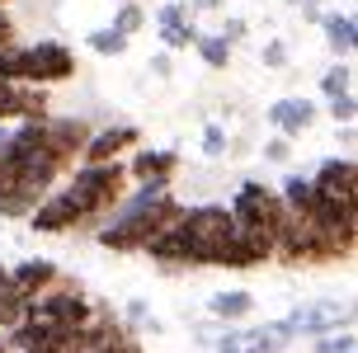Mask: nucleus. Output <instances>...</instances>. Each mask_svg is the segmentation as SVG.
<instances>
[{
  "label": "nucleus",
  "mask_w": 358,
  "mask_h": 353,
  "mask_svg": "<svg viewBox=\"0 0 358 353\" xmlns=\"http://www.w3.org/2000/svg\"><path fill=\"white\" fill-rule=\"evenodd\" d=\"M358 165H354V156H330V160H321L316 165V175H311V184L321 189V194H330V198H340V203H358Z\"/></svg>",
  "instance_id": "obj_6"
},
{
  "label": "nucleus",
  "mask_w": 358,
  "mask_h": 353,
  "mask_svg": "<svg viewBox=\"0 0 358 353\" xmlns=\"http://www.w3.org/2000/svg\"><path fill=\"white\" fill-rule=\"evenodd\" d=\"M321 29H325V43H330V52L335 57H354V15H340V10H330L321 15Z\"/></svg>",
  "instance_id": "obj_13"
},
{
  "label": "nucleus",
  "mask_w": 358,
  "mask_h": 353,
  "mask_svg": "<svg viewBox=\"0 0 358 353\" xmlns=\"http://www.w3.org/2000/svg\"><path fill=\"white\" fill-rule=\"evenodd\" d=\"M179 170V156L175 151H137L132 156V165H127V179L132 184H146V189H170V179H175Z\"/></svg>",
  "instance_id": "obj_9"
},
{
  "label": "nucleus",
  "mask_w": 358,
  "mask_h": 353,
  "mask_svg": "<svg viewBox=\"0 0 358 353\" xmlns=\"http://www.w3.org/2000/svg\"><path fill=\"white\" fill-rule=\"evenodd\" d=\"M321 89H325V99H330V94H349V89H354V66H335V71H325Z\"/></svg>",
  "instance_id": "obj_21"
},
{
  "label": "nucleus",
  "mask_w": 358,
  "mask_h": 353,
  "mask_svg": "<svg viewBox=\"0 0 358 353\" xmlns=\"http://www.w3.org/2000/svg\"><path fill=\"white\" fill-rule=\"evenodd\" d=\"M264 66H273V71L287 66V48L283 43H264Z\"/></svg>",
  "instance_id": "obj_27"
},
{
  "label": "nucleus",
  "mask_w": 358,
  "mask_h": 353,
  "mask_svg": "<svg viewBox=\"0 0 358 353\" xmlns=\"http://www.w3.org/2000/svg\"><path fill=\"white\" fill-rule=\"evenodd\" d=\"M48 85H19V118H48Z\"/></svg>",
  "instance_id": "obj_17"
},
{
  "label": "nucleus",
  "mask_w": 358,
  "mask_h": 353,
  "mask_svg": "<svg viewBox=\"0 0 358 353\" xmlns=\"http://www.w3.org/2000/svg\"><path fill=\"white\" fill-rule=\"evenodd\" d=\"M90 48L99 57H118V52H127V34H118L113 24H108V29H94V34H90Z\"/></svg>",
  "instance_id": "obj_18"
},
{
  "label": "nucleus",
  "mask_w": 358,
  "mask_h": 353,
  "mask_svg": "<svg viewBox=\"0 0 358 353\" xmlns=\"http://www.w3.org/2000/svg\"><path fill=\"white\" fill-rule=\"evenodd\" d=\"M19 316H24V297H19L15 282H10V268H0V330L19 325Z\"/></svg>",
  "instance_id": "obj_15"
},
{
  "label": "nucleus",
  "mask_w": 358,
  "mask_h": 353,
  "mask_svg": "<svg viewBox=\"0 0 358 353\" xmlns=\"http://www.w3.org/2000/svg\"><path fill=\"white\" fill-rule=\"evenodd\" d=\"M57 278H62V268H57L52 259H24V264L10 268V282H15V292H19L24 301L38 297V292H48Z\"/></svg>",
  "instance_id": "obj_11"
},
{
  "label": "nucleus",
  "mask_w": 358,
  "mask_h": 353,
  "mask_svg": "<svg viewBox=\"0 0 358 353\" xmlns=\"http://www.w3.org/2000/svg\"><path fill=\"white\" fill-rule=\"evenodd\" d=\"M222 38H227V43H241V38H245V19H227V24H222Z\"/></svg>",
  "instance_id": "obj_28"
},
{
  "label": "nucleus",
  "mask_w": 358,
  "mask_h": 353,
  "mask_svg": "<svg viewBox=\"0 0 358 353\" xmlns=\"http://www.w3.org/2000/svg\"><path fill=\"white\" fill-rule=\"evenodd\" d=\"M250 311H255L250 292H217L213 297V316H222V320H241V316H250Z\"/></svg>",
  "instance_id": "obj_16"
},
{
  "label": "nucleus",
  "mask_w": 358,
  "mask_h": 353,
  "mask_svg": "<svg viewBox=\"0 0 358 353\" xmlns=\"http://www.w3.org/2000/svg\"><path fill=\"white\" fill-rule=\"evenodd\" d=\"M194 48H198V57H203V66H213V71L231 66V43H227L222 34H198Z\"/></svg>",
  "instance_id": "obj_14"
},
{
  "label": "nucleus",
  "mask_w": 358,
  "mask_h": 353,
  "mask_svg": "<svg viewBox=\"0 0 358 353\" xmlns=\"http://www.w3.org/2000/svg\"><path fill=\"white\" fill-rule=\"evenodd\" d=\"M142 24H146V10H142V0H123V10L113 15V29L132 38L137 29H142Z\"/></svg>",
  "instance_id": "obj_20"
},
{
  "label": "nucleus",
  "mask_w": 358,
  "mask_h": 353,
  "mask_svg": "<svg viewBox=\"0 0 358 353\" xmlns=\"http://www.w3.org/2000/svg\"><path fill=\"white\" fill-rule=\"evenodd\" d=\"M19 118V85L15 80H0V123Z\"/></svg>",
  "instance_id": "obj_22"
},
{
  "label": "nucleus",
  "mask_w": 358,
  "mask_h": 353,
  "mask_svg": "<svg viewBox=\"0 0 358 353\" xmlns=\"http://www.w3.org/2000/svg\"><path fill=\"white\" fill-rule=\"evenodd\" d=\"M48 146L57 151V160L71 170V165H80V151H85V137H90V123L85 118H52L48 113Z\"/></svg>",
  "instance_id": "obj_8"
},
{
  "label": "nucleus",
  "mask_w": 358,
  "mask_h": 353,
  "mask_svg": "<svg viewBox=\"0 0 358 353\" xmlns=\"http://www.w3.org/2000/svg\"><path fill=\"white\" fill-rule=\"evenodd\" d=\"M203 151H208V156H222V151H227V132L217 123H208V132H203Z\"/></svg>",
  "instance_id": "obj_24"
},
{
  "label": "nucleus",
  "mask_w": 358,
  "mask_h": 353,
  "mask_svg": "<svg viewBox=\"0 0 358 353\" xmlns=\"http://www.w3.org/2000/svg\"><path fill=\"white\" fill-rule=\"evenodd\" d=\"M66 175H71V179L57 189V198L76 212V222H80V226L108 217V212L127 198V189H132L123 160H80V165H71Z\"/></svg>",
  "instance_id": "obj_2"
},
{
  "label": "nucleus",
  "mask_w": 358,
  "mask_h": 353,
  "mask_svg": "<svg viewBox=\"0 0 358 353\" xmlns=\"http://www.w3.org/2000/svg\"><path fill=\"white\" fill-rule=\"evenodd\" d=\"M340 320H349V306H340V301H311V306L292 311L278 325L287 335H325V330H340Z\"/></svg>",
  "instance_id": "obj_7"
},
{
  "label": "nucleus",
  "mask_w": 358,
  "mask_h": 353,
  "mask_svg": "<svg viewBox=\"0 0 358 353\" xmlns=\"http://www.w3.org/2000/svg\"><path fill=\"white\" fill-rule=\"evenodd\" d=\"M302 15H306V19H321L325 10H321V5H316V0H302Z\"/></svg>",
  "instance_id": "obj_30"
},
{
  "label": "nucleus",
  "mask_w": 358,
  "mask_h": 353,
  "mask_svg": "<svg viewBox=\"0 0 358 353\" xmlns=\"http://www.w3.org/2000/svg\"><path fill=\"white\" fill-rule=\"evenodd\" d=\"M194 38H198V29L189 24V19H175V24H161V43L165 48H194Z\"/></svg>",
  "instance_id": "obj_19"
},
{
  "label": "nucleus",
  "mask_w": 358,
  "mask_h": 353,
  "mask_svg": "<svg viewBox=\"0 0 358 353\" xmlns=\"http://www.w3.org/2000/svg\"><path fill=\"white\" fill-rule=\"evenodd\" d=\"M292 344L283 325H264V330H227L217 339V353H283Z\"/></svg>",
  "instance_id": "obj_5"
},
{
  "label": "nucleus",
  "mask_w": 358,
  "mask_h": 353,
  "mask_svg": "<svg viewBox=\"0 0 358 353\" xmlns=\"http://www.w3.org/2000/svg\"><path fill=\"white\" fill-rule=\"evenodd\" d=\"M330 118L335 123H354V89L349 94H330Z\"/></svg>",
  "instance_id": "obj_23"
},
{
  "label": "nucleus",
  "mask_w": 358,
  "mask_h": 353,
  "mask_svg": "<svg viewBox=\"0 0 358 353\" xmlns=\"http://www.w3.org/2000/svg\"><path fill=\"white\" fill-rule=\"evenodd\" d=\"M283 194L278 189H268L264 179H245L241 189H236L231 198V217L241 222V226H259V231H278V222H283Z\"/></svg>",
  "instance_id": "obj_4"
},
{
  "label": "nucleus",
  "mask_w": 358,
  "mask_h": 353,
  "mask_svg": "<svg viewBox=\"0 0 358 353\" xmlns=\"http://www.w3.org/2000/svg\"><path fill=\"white\" fill-rule=\"evenodd\" d=\"M264 156H268V160H287V137H283V141H268Z\"/></svg>",
  "instance_id": "obj_29"
},
{
  "label": "nucleus",
  "mask_w": 358,
  "mask_h": 353,
  "mask_svg": "<svg viewBox=\"0 0 358 353\" xmlns=\"http://www.w3.org/2000/svg\"><path fill=\"white\" fill-rule=\"evenodd\" d=\"M175 19H189V5L184 0H170V5L156 10V24H175Z\"/></svg>",
  "instance_id": "obj_26"
},
{
  "label": "nucleus",
  "mask_w": 358,
  "mask_h": 353,
  "mask_svg": "<svg viewBox=\"0 0 358 353\" xmlns=\"http://www.w3.org/2000/svg\"><path fill=\"white\" fill-rule=\"evenodd\" d=\"M137 141H142V132L132 123H113V127H104V132H90L80 160H118L127 146H137Z\"/></svg>",
  "instance_id": "obj_10"
},
{
  "label": "nucleus",
  "mask_w": 358,
  "mask_h": 353,
  "mask_svg": "<svg viewBox=\"0 0 358 353\" xmlns=\"http://www.w3.org/2000/svg\"><path fill=\"white\" fill-rule=\"evenodd\" d=\"M76 75V52L66 43H34V48H0V80H15V85H62Z\"/></svg>",
  "instance_id": "obj_3"
},
{
  "label": "nucleus",
  "mask_w": 358,
  "mask_h": 353,
  "mask_svg": "<svg viewBox=\"0 0 358 353\" xmlns=\"http://www.w3.org/2000/svg\"><path fill=\"white\" fill-rule=\"evenodd\" d=\"M321 353H354V335H349V330H344V335H325Z\"/></svg>",
  "instance_id": "obj_25"
},
{
  "label": "nucleus",
  "mask_w": 358,
  "mask_h": 353,
  "mask_svg": "<svg viewBox=\"0 0 358 353\" xmlns=\"http://www.w3.org/2000/svg\"><path fill=\"white\" fill-rule=\"evenodd\" d=\"M222 0H189V10H217Z\"/></svg>",
  "instance_id": "obj_31"
},
{
  "label": "nucleus",
  "mask_w": 358,
  "mask_h": 353,
  "mask_svg": "<svg viewBox=\"0 0 358 353\" xmlns=\"http://www.w3.org/2000/svg\"><path fill=\"white\" fill-rule=\"evenodd\" d=\"M179 212H184V203L170 189H146V184H137V194L118 203V217L108 226H99V245L118 250V254H137L170 222H179Z\"/></svg>",
  "instance_id": "obj_1"
},
{
  "label": "nucleus",
  "mask_w": 358,
  "mask_h": 353,
  "mask_svg": "<svg viewBox=\"0 0 358 353\" xmlns=\"http://www.w3.org/2000/svg\"><path fill=\"white\" fill-rule=\"evenodd\" d=\"M268 123L278 127L283 137H302L306 127L316 123V104H306V99H278V104H268Z\"/></svg>",
  "instance_id": "obj_12"
}]
</instances>
